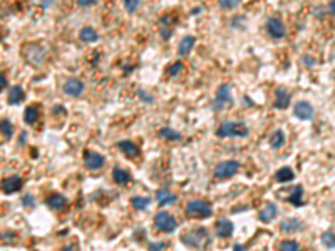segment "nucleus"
Segmentation results:
<instances>
[{"mask_svg":"<svg viewBox=\"0 0 335 251\" xmlns=\"http://www.w3.org/2000/svg\"><path fill=\"white\" fill-rule=\"evenodd\" d=\"M179 241L183 243L188 248H198V250H205L212 245V236H210V231L203 226H198L194 230H190L186 233H183L179 236Z\"/></svg>","mask_w":335,"mask_h":251,"instance_id":"f257e3e1","label":"nucleus"},{"mask_svg":"<svg viewBox=\"0 0 335 251\" xmlns=\"http://www.w3.org/2000/svg\"><path fill=\"white\" fill-rule=\"evenodd\" d=\"M250 134V129L243 121H225L216 129V136L221 139L225 138H247Z\"/></svg>","mask_w":335,"mask_h":251,"instance_id":"f03ea898","label":"nucleus"},{"mask_svg":"<svg viewBox=\"0 0 335 251\" xmlns=\"http://www.w3.org/2000/svg\"><path fill=\"white\" fill-rule=\"evenodd\" d=\"M184 213H186L188 218L206 219L213 215V206L212 203L205 199H190L184 206Z\"/></svg>","mask_w":335,"mask_h":251,"instance_id":"7ed1b4c3","label":"nucleus"},{"mask_svg":"<svg viewBox=\"0 0 335 251\" xmlns=\"http://www.w3.org/2000/svg\"><path fill=\"white\" fill-rule=\"evenodd\" d=\"M233 102V97H231V84H221L220 87L216 89V94H214L213 97V102H212V108L214 111H221V109L228 108V106H231Z\"/></svg>","mask_w":335,"mask_h":251,"instance_id":"20e7f679","label":"nucleus"},{"mask_svg":"<svg viewBox=\"0 0 335 251\" xmlns=\"http://www.w3.org/2000/svg\"><path fill=\"white\" fill-rule=\"evenodd\" d=\"M154 228H156L158 231H161V233L169 234V233H173V231H176L178 221H176L175 216L169 215L168 211H159L154 216Z\"/></svg>","mask_w":335,"mask_h":251,"instance_id":"39448f33","label":"nucleus"},{"mask_svg":"<svg viewBox=\"0 0 335 251\" xmlns=\"http://www.w3.org/2000/svg\"><path fill=\"white\" fill-rule=\"evenodd\" d=\"M238 169H240L238 161H233V159H229V161H221L214 166L213 176H214V179H228V178L235 176V174L238 173Z\"/></svg>","mask_w":335,"mask_h":251,"instance_id":"423d86ee","label":"nucleus"},{"mask_svg":"<svg viewBox=\"0 0 335 251\" xmlns=\"http://www.w3.org/2000/svg\"><path fill=\"white\" fill-rule=\"evenodd\" d=\"M24 57L31 66L39 67V66H42L44 60H46V49L40 47V45H37V44H29V45H25Z\"/></svg>","mask_w":335,"mask_h":251,"instance_id":"0eeeda50","label":"nucleus"},{"mask_svg":"<svg viewBox=\"0 0 335 251\" xmlns=\"http://www.w3.org/2000/svg\"><path fill=\"white\" fill-rule=\"evenodd\" d=\"M84 89H86V84L77 77H69L62 84V92L69 97L82 96V94H84Z\"/></svg>","mask_w":335,"mask_h":251,"instance_id":"6e6552de","label":"nucleus"},{"mask_svg":"<svg viewBox=\"0 0 335 251\" xmlns=\"http://www.w3.org/2000/svg\"><path fill=\"white\" fill-rule=\"evenodd\" d=\"M265 29H266V34L270 36V39H273V40L283 39L285 32H287V30H285L283 22H282V18H278V17H270L268 20H266Z\"/></svg>","mask_w":335,"mask_h":251,"instance_id":"1a4fd4ad","label":"nucleus"},{"mask_svg":"<svg viewBox=\"0 0 335 251\" xmlns=\"http://www.w3.org/2000/svg\"><path fill=\"white\" fill-rule=\"evenodd\" d=\"M104 162H106V159H104V156L101 153L92 151V149L84 151V166H86V169L97 171V169H101V167L104 166Z\"/></svg>","mask_w":335,"mask_h":251,"instance_id":"9d476101","label":"nucleus"},{"mask_svg":"<svg viewBox=\"0 0 335 251\" xmlns=\"http://www.w3.org/2000/svg\"><path fill=\"white\" fill-rule=\"evenodd\" d=\"M293 116L300 121H310L314 117V106L308 101H299L293 106Z\"/></svg>","mask_w":335,"mask_h":251,"instance_id":"9b49d317","label":"nucleus"},{"mask_svg":"<svg viewBox=\"0 0 335 251\" xmlns=\"http://www.w3.org/2000/svg\"><path fill=\"white\" fill-rule=\"evenodd\" d=\"M22 186H24V181L20 176H9L2 181V193L3 195H14V193L20 191Z\"/></svg>","mask_w":335,"mask_h":251,"instance_id":"f8f14e48","label":"nucleus"},{"mask_svg":"<svg viewBox=\"0 0 335 251\" xmlns=\"http://www.w3.org/2000/svg\"><path fill=\"white\" fill-rule=\"evenodd\" d=\"M235 231V224L229 221L228 218H221L214 223V233L218 238H229Z\"/></svg>","mask_w":335,"mask_h":251,"instance_id":"ddd939ff","label":"nucleus"},{"mask_svg":"<svg viewBox=\"0 0 335 251\" xmlns=\"http://www.w3.org/2000/svg\"><path fill=\"white\" fill-rule=\"evenodd\" d=\"M278 228H280L282 233L285 234H292V233H299L300 230L303 228V221L299 218H287L283 219L280 224H278Z\"/></svg>","mask_w":335,"mask_h":251,"instance_id":"4468645a","label":"nucleus"},{"mask_svg":"<svg viewBox=\"0 0 335 251\" xmlns=\"http://www.w3.org/2000/svg\"><path fill=\"white\" fill-rule=\"evenodd\" d=\"M154 197H156L158 204H159L161 208H166V206H169V204H175L176 199H178V196H176L175 193L169 191V189H166V188L158 189Z\"/></svg>","mask_w":335,"mask_h":251,"instance_id":"2eb2a0df","label":"nucleus"},{"mask_svg":"<svg viewBox=\"0 0 335 251\" xmlns=\"http://www.w3.org/2000/svg\"><path fill=\"white\" fill-rule=\"evenodd\" d=\"M290 92L287 89H283V87H278L277 90H275V99H273V108L275 109H287L288 104H290Z\"/></svg>","mask_w":335,"mask_h":251,"instance_id":"dca6fc26","label":"nucleus"},{"mask_svg":"<svg viewBox=\"0 0 335 251\" xmlns=\"http://www.w3.org/2000/svg\"><path fill=\"white\" fill-rule=\"evenodd\" d=\"M277 215H278V206L275 203H272V201H268V203L263 206L262 211L258 213V219L262 223H270L277 218Z\"/></svg>","mask_w":335,"mask_h":251,"instance_id":"f3484780","label":"nucleus"},{"mask_svg":"<svg viewBox=\"0 0 335 251\" xmlns=\"http://www.w3.org/2000/svg\"><path fill=\"white\" fill-rule=\"evenodd\" d=\"M24 99H25V92L22 86H12L7 90V104L17 106V104H20Z\"/></svg>","mask_w":335,"mask_h":251,"instance_id":"a211bd4d","label":"nucleus"},{"mask_svg":"<svg viewBox=\"0 0 335 251\" xmlns=\"http://www.w3.org/2000/svg\"><path fill=\"white\" fill-rule=\"evenodd\" d=\"M116 147H118L124 156H127V158H136L139 154V147L129 139H123V141H119V143H116Z\"/></svg>","mask_w":335,"mask_h":251,"instance_id":"6ab92c4d","label":"nucleus"},{"mask_svg":"<svg viewBox=\"0 0 335 251\" xmlns=\"http://www.w3.org/2000/svg\"><path fill=\"white\" fill-rule=\"evenodd\" d=\"M46 204L49 209L52 211H61V209L67 204V197L62 195V193H54L46 199Z\"/></svg>","mask_w":335,"mask_h":251,"instance_id":"aec40b11","label":"nucleus"},{"mask_svg":"<svg viewBox=\"0 0 335 251\" xmlns=\"http://www.w3.org/2000/svg\"><path fill=\"white\" fill-rule=\"evenodd\" d=\"M131 173L127 169H123V167L116 166L114 169H112V181L116 182L118 186H126L131 182Z\"/></svg>","mask_w":335,"mask_h":251,"instance_id":"412c9836","label":"nucleus"},{"mask_svg":"<svg viewBox=\"0 0 335 251\" xmlns=\"http://www.w3.org/2000/svg\"><path fill=\"white\" fill-rule=\"evenodd\" d=\"M194 44H196V37L194 36L181 37V40H179V44H178V55L186 57L191 51H193Z\"/></svg>","mask_w":335,"mask_h":251,"instance_id":"4be33fe9","label":"nucleus"},{"mask_svg":"<svg viewBox=\"0 0 335 251\" xmlns=\"http://www.w3.org/2000/svg\"><path fill=\"white\" fill-rule=\"evenodd\" d=\"M79 39H81L82 42H86V44H92V42L99 40V34H97V30L94 27L86 25V27H82L81 30H79Z\"/></svg>","mask_w":335,"mask_h":251,"instance_id":"5701e85b","label":"nucleus"},{"mask_svg":"<svg viewBox=\"0 0 335 251\" xmlns=\"http://www.w3.org/2000/svg\"><path fill=\"white\" fill-rule=\"evenodd\" d=\"M287 201L290 204H293V206H297V208L302 206V204H303V188H302V186H300V184L293 186L288 197H287Z\"/></svg>","mask_w":335,"mask_h":251,"instance_id":"b1692460","label":"nucleus"},{"mask_svg":"<svg viewBox=\"0 0 335 251\" xmlns=\"http://www.w3.org/2000/svg\"><path fill=\"white\" fill-rule=\"evenodd\" d=\"M39 116H40V106L39 104L27 106L25 111H24V123L32 126L37 119H39Z\"/></svg>","mask_w":335,"mask_h":251,"instance_id":"393cba45","label":"nucleus"},{"mask_svg":"<svg viewBox=\"0 0 335 251\" xmlns=\"http://www.w3.org/2000/svg\"><path fill=\"white\" fill-rule=\"evenodd\" d=\"M293 179H295V173H293V169L288 166L280 167V169H277V173H275V181L282 182V184H283V182H290Z\"/></svg>","mask_w":335,"mask_h":251,"instance_id":"a878e982","label":"nucleus"},{"mask_svg":"<svg viewBox=\"0 0 335 251\" xmlns=\"http://www.w3.org/2000/svg\"><path fill=\"white\" fill-rule=\"evenodd\" d=\"M268 143H270V147H272V149H275V151L282 149V147L285 146V134H283V131H282V129H277V131H275L273 134L270 136Z\"/></svg>","mask_w":335,"mask_h":251,"instance_id":"bb28decb","label":"nucleus"},{"mask_svg":"<svg viewBox=\"0 0 335 251\" xmlns=\"http://www.w3.org/2000/svg\"><path fill=\"white\" fill-rule=\"evenodd\" d=\"M151 204V199L148 196H133L131 197V206L136 211H144Z\"/></svg>","mask_w":335,"mask_h":251,"instance_id":"cd10ccee","label":"nucleus"},{"mask_svg":"<svg viewBox=\"0 0 335 251\" xmlns=\"http://www.w3.org/2000/svg\"><path fill=\"white\" fill-rule=\"evenodd\" d=\"M158 136H159L161 139H166V141H179L181 139V134L176 132L175 129H171V127H161L159 131H158Z\"/></svg>","mask_w":335,"mask_h":251,"instance_id":"c85d7f7f","label":"nucleus"},{"mask_svg":"<svg viewBox=\"0 0 335 251\" xmlns=\"http://www.w3.org/2000/svg\"><path fill=\"white\" fill-rule=\"evenodd\" d=\"M184 71V64L181 62V60H176V62H173L171 66L166 69V75L171 79L178 77V75H181V72Z\"/></svg>","mask_w":335,"mask_h":251,"instance_id":"c756f323","label":"nucleus"},{"mask_svg":"<svg viewBox=\"0 0 335 251\" xmlns=\"http://www.w3.org/2000/svg\"><path fill=\"white\" fill-rule=\"evenodd\" d=\"M14 136V126L10 123V119L2 117V138L5 141H10Z\"/></svg>","mask_w":335,"mask_h":251,"instance_id":"7c9ffc66","label":"nucleus"},{"mask_svg":"<svg viewBox=\"0 0 335 251\" xmlns=\"http://www.w3.org/2000/svg\"><path fill=\"white\" fill-rule=\"evenodd\" d=\"M320 241H322V245L325 246V248H329V250L335 248V231L332 230L325 231V233L320 236Z\"/></svg>","mask_w":335,"mask_h":251,"instance_id":"2f4dec72","label":"nucleus"},{"mask_svg":"<svg viewBox=\"0 0 335 251\" xmlns=\"http://www.w3.org/2000/svg\"><path fill=\"white\" fill-rule=\"evenodd\" d=\"M278 250H283V251H297L300 250V245L295 241V239H282L278 243Z\"/></svg>","mask_w":335,"mask_h":251,"instance_id":"473e14b6","label":"nucleus"},{"mask_svg":"<svg viewBox=\"0 0 335 251\" xmlns=\"http://www.w3.org/2000/svg\"><path fill=\"white\" fill-rule=\"evenodd\" d=\"M123 5L127 14L133 15V14H136V10L139 9V5H141V0H123Z\"/></svg>","mask_w":335,"mask_h":251,"instance_id":"72a5a7b5","label":"nucleus"},{"mask_svg":"<svg viewBox=\"0 0 335 251\" xmlns=\"http://www.w3.org/2000/svg\"><path fill=\"white\" fill-rule=\"evenodd\" d=\"M240 2H242V0H218V5L223 10H233L240 5Z\"/></svg>","mask_w":335,"mask_h":251,"instance_id":"f704fd0d","label":"nucleus"},{"mask_svg":"<svg viewBox=\"0 0 335 251\" xmlns=\"http://www.w3.org/2000/svg\"><path fill=\"white\" fill-rule=\"evenodd\" d=\"M20 203H22V206H24L25 209H32V208H35V199H34V196H32V195H25V196H22Z\"/></svg>","mask_w":335,"mask_h":251,"instance_id":"c9c22d12","label":"nucleus"},{"mask_svg":"<svg viewBox=\"0 0 335 251\" xmlns=\"http://www.w3.org/2000/svg\"><path fill=\"white\" fill-rule=\"evenodd\" d=\"M76 2H77V5L81 7V9H88V7L96 5L99 0H76Z\"/></svg>","mask_w":335,"mask_h":251,"instance_id":"e433bc0d","label":"nucleus"},{"mask_svg":"<svg viewBox=\"0 0 335 251\" xmlns=\"http://www.w3.org/2000/svg\"><path fill=\"white\" fill-rule=\"evenodd\" d=\"M166 248V243L163 241H153L148 245V250H164Z\"/></svg>","mask_w":335,"mask_h":251,"instance_id":"4c0bfd02","label":"nucleus"},{"mask_svg":"<svg viewBox=\"0 0 335 251\" xmlns=\"http://www.w3.org/2000/svg\"><path fill=\"white\" fill-rule=\"evenodd\" d=\"M138 96L139 97H141L142 99V101H144V102H148V104H149V102H153V96H149V94H146L144 92V90H139V92H138Z\"/></svg>","mask_w":335,"mask_h":251,"instance_id":"58836bf2","label":"nucleus"},{"mask_svg":"<svg viewBox=\"0 0 335 251\" xmlns=\"http://www.w3.org/2000/svg\"><path fill=\"white\" fill-rule=\"evenodd\" d=\"M52 3H54V0H42V2H40V7H42V9H49Z\"/></svg>","mask_w":335,"mask_h":251,"instance_id":"ea45409f","label":"nucleus"},{"mask_svg":"<svg viewBox=\"0 0 335 251\" xmlns=\"http://www.w3.org/2000/svg\"><path fill=\"white\" fill-rule=\"evenodd\" d=\"M329 12L335 15V0H330V3H329Z\"/></svg>","mask_w":335,"mask_h":251,"instance_id":"a19ab883","label":"nucleus"},{"mask_svg":"<svg viewBox=\"0 0 335 251\" xmlns=\"http://www.w3.org/2000/svg\"><path fill=\"white\" fill-rule=\"evenodd\" d=\"M0 82H2V89H5V87H7V79H5V74L0 75Z\"/></svg>","mask_w":335,"mask_h":251,"instance_id":"79ce46f5","label":"nucleus"},{"mask_svg":"<svg viewBox=\"0 0 335 251\" xmlns=\"http://www.w3.org/2000/svg\"><path fill=\"white\" fill-rule=\"evenodd\" d=\"M233 250H236V251H243V250H245V246H243V245H240V243H236V245H233Z\"/></svg>","mask_w":335,"mask_h":251,"instance_id":"37998d69","label":"nucleus"},{"mask_svg":"<svg viewBox=\"0 0 335 251\" xmlns=\"http://www.w3.org/2000/svg\"><path fill=\"white\" fill-rule=\"evenodd\" d=\"M243 101H245V106H253V102H251V99H250V97L243 96Z\"/></svg>","mask_w":335,"mask_h":251,"instance_id":"c03bdc74","label":"nucleus"},{"mask_svg":"<svg viewBox=\"0 0 335 251\" xmlns=\"http://www.w3.org/2000/svg\"><path fill=\"white\" fill-rule=\"evenodd\" d=\"M303 60H307V62H305L307 66H314V60H312L310 57H303Z\"/></svg>","mask_w":335,"mask_h":251,"instance_id":"a18cd8bd","label":"nucleus"}]
</instances>
